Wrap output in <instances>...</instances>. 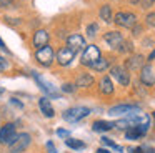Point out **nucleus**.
<instances>
[{
	"instance_id": "1",
	"label": "nucleus",
	"mask_w": 155,
	"mask_h": 153,
	"mask_svg": "<svg viewBox=\"0 0 155 153\" xmlns=\"http://www.w3.org/2000/svg\"><path fill=\"white\" fill-rule=\"evenodd\" d=\"M35 60L40 63L42 67H50L55 60V52L50 45H45L35 52Z\"/></svg>"
},
{
	"instance_id": "2",
	"label": "nucleus",
	"mask_w": 155,
	"mask_h": 153,
	"mask_svg": "<svg viewBox=\"0 0 155 153\" xmlns=\"http://www.w3.org/2000/svg\"><path fill=\"white\" fill-rule=\"evenodd\" d=\"M100 57H102L100 55V48H98L97 45H87L84 48L80 62H82V65H85V67H92Z\"/></svg>"
},
{
	"instance_id": "3",
	"label": "nucleus",
	"mask_w": 155,
	"mask_h": 153,
	"mask_svg": "<svg viewBox=\"0 0 155 153\" xmlns=\"http://www.w3.org/2000/svg\"><path fill=\"white\" fill-rule=\"evenodd\" d=\"M88 113H90V108H87V106H74V108H68L64 113V120L65 122H70V123H75L78 120L85 118Z\"/></svg>"
},
{
	"instance_id": "4",
	"label": "nucleus",
	"mask_w": 155,
	"mask_h": 153,
	"mask_svg": "<svg viewBox=\"0 0 155 153\" xmlns=\"http://www.w3.org/2000/svg\"><path fill=\"white\" fill-rule=\"evenodd\" d=\"M30 142H32V138H30L28 133H18L17 138L8 145V146H10V153H22V151H25V148H28Z\"/></svg>"
},
{
	"instance_id": "5",
	"label": "nucleus",
	"mask_w": 155,
	"mask_h": 153,
	"mask_svg": "<svg viewBox=\"0 0 155 153\" xmlns=\"http://www.w3.org/2000/svg\"><path fill=\"white\" fill-rule=\"evenodd\" d=\"M114 22L118 27H124V28H132V27L137 23V15L132 12H118L114 17Z\"/></svg>"
},
{
	"instance_id": "6",
	"label": "nucleus",
	"mask_w": 155,
	"mask_h": 153,
	"mask_svg": "<svg viewBox=\"0 0 155 153\" xmlns=\"http://www.w3.org/2000/svg\"><path fill=\"white\" fill-rule=\"evenodd\" d=\"M18 133L15 132V125L14 123H7L0 128V143L2 145H10L15 138H17Z\"/></svg>"
},
{
	"instance_id": "7",
	"label": "nucleus",
	"mask_w": 155,
	"mask_h": 153,
	"mask_svg": "<svg viewBox=\"0 0 155 153\" xmlns=\"http://www.w3.org/2000/svg\"><path fill=\"white\" fill-rule=\"evenodd\" d=\"M74 57H75V50H72L70 47H62L57 53V63L60 67H67L72 63Z\"/></svg>"
},
{
	"instance_id": "8",
	"label": "nucleus",
	"mask_w": 155,
	"mask_h": 153,
	"mask_svg": "<svg viewBox=\"0 0 155 153\" xmlns=\"http://www.w3.org/2000/svg\"><path fill=\"white\" fill-rule=\"evenodd\" d=\"M110 73H112V76H114V78L120 83V85L127 86L128 83H130V75H128V72L124 68V67H118V65L117 67H112Z\"/></svg>"
},
{
	"instance_id": "9",
	"label": "nucleus",
	"mask_w": 155,
	"mask_h": 153,
	"mask_svg": "<svg viewBox=\"0 0 155 153\" xmlns=\"http://www.w3.org/2000/svg\"><path fill=\"white\" fill-rule=\"evenodd\" d=\"M104 40L110 45V48H115V50H118L120 48V45L124 43V37H122V33L120 32H107L104 35Z\"/></svg>"
},
{
	"instance_id": "10",
	"label": "nucleus",
	"mask_w": 155,
	"mask_h": 153,
	"mask_svg": "<svg viewBox=\"0 0 155 153\" xmlns=\"http://www.w3.org/2000/svg\"><path fill=\"white\" fill-rule=\"evenodd\" d=\"M140 80H142V83H145L147 86L155 85V73H153V70H152L150 65H143L140 68Z\"/></svg>"
},
{
	"instance_id": "11",
	"label": "nucleus",
	"mask_w": 155,
	"mask_h": 153,
	"mask_svg": "<svg viewBox=\"0 0 155 153\" xmlns=\"http://www.w3.org/2000/svg\"><path fill=\"white\" fill-rule=\"evenodd\" d=\"M32 43H34L35 48H42V47H45L48 43V32L47 30H37V32L34 33V37H32Z\"/></svg>"
},
{
	"instance_id": "12",
	"label": "nucleus",
	"mask_w": 155,
	"mask_h": 153,
	"mask_svg": "<svg viewBox=\"0 0 155 153\" xmlns=\"http://www.w3.org/2000/svg\"><path fill=\"white\" fill-rule=\"evenodd\" d=\"M134 112H138V106L135 105H117V106H112L108 110L110 115H130Z\"/></svg>"
},
{
	"instance_id": "13",
	"label": "nucleus",
	"mask_w": 155,
	"mask_h": 153,
	"mask_svg": "<svg viewBox=\"0 0 155 153\" xmlns=\"http://www.w3.org/2000/svg\"><path fill=\"white\" fill-rule=\"evenodd\" d=\"M34 76H35V80H37V83L40 85V88L44 90V92L47 93L48 96H52V98H58V96H60V93L57 92V88H55L54 85H50V83H47L44 78H40V76H37V75H34Z\"/></svg>"
},
{
	"instance_id": "14",
	"label": "nucleus",
	"mask_w": 155,
	"mask_h": 153,
	"mask_svg": "<svg viewBox=\"0 0 155 153\" xmlns=\"http://www.w3.org/2000/svg\"><path fill=\"white\" fill-rule=\"evenodd\" d=\"M67 47H70L72 50H80L85 47V38L80 35V33H74V35H70L67 38Z\"/></svg>"
},
{
	"instance_id": "15",
	"label": "nucleus",
	"mask_w": 155,
	"mask_h": 153,
	"mask_svg": "<svg viewBox=\"0 0 155 153\" xmlns=\"http://www.w3.org/2000/svg\"><path fill=\"white\" fill-rule=\"evenodd\" d=\"M38 106H40V112L44 113V116H47V118H52V116L55 115L54 106H52V103L48 102V98H45V96L38 100Z\"/></svg>"
},
{
	"instance_id": "16",
	"label": "nucleus",
	"mask_w": 155,
	"mask_h": 153,
	"mask_svg": "<svg viewBox=\"0 0 155 153\" xmlns=\"http://www.w3.org/2000/svg\"><path fill=\"white\" fill-rule=\"evenodd\" d=\"M143 63H145V60L142 55H134L127 60V68L128 70H140L143 67Z\"/></svg>"
},
{
	"instance_id": "17",
	"label": "nucleus",
	"mask_w": 155,
	"mask_h": 153,
	"mask_svg": "<svg viewBox=\"0 0 155 153\" xmlns=\"http://www.w3.org/2000/svg\"><path fill=\"white\" fill-rule=\"evenodd\" d=\"M75 85L80 86V88L92 86V85H94V76H92L90 73H80V75L77 76V83H75Z\"/></svg>"
},
{
	"instance_id": "18",
	"label": "nucleus",
	"mask_w": 155,
	"mask_h": 153,
	"mask_svg": "<svg viewBox=\"0 0 155 153\" xmlns=\"http://www.w3.org/2000/svg\"><path fill=\"white\" fill-rule=\"evenodd\" d=\"M98 88H100V93H104V95L114 93V85H112L110 76H104V78L100 80V83H98Z\"/></svg>"
},
{
	"instance_id": "19",
	"label": "nucleus",
	"mask_w": 155,
	"mask_h": 153,
	"mask_svg": "<svg viewBox=\"0 0 155 153\" xmlns=\"http://www.w3.org/2000/svg\"><path fill=\"white\" fill-rule=\"evenodd\" d=\"M114 123L112 122H105V120H98V122L94 123V130L95 132H108V130L114 128Z\"/></svg>"
},
{
	"instance_id": "20",
	"label": "nucleus",
	"mask_w": 155,
	"mask_h": 153,
	"mask_svg": "<svg viewBox=\"0 0 155 153\" xmlns=\"http://www.w3.org/2000/svg\"><path fill=\"white\" fill-rule=\"evenodd\" d=\"M90 68L95 70V72H105V70L108 68V60L107 58H102V57H100V58H98L97 62L90 67Z\"/></svg>"
},
{
	"instance_id": "21",
	"label": "nucleus",
	"mask_w": 155,
	"mask_h": 153,
	"mask_svg": "<svg viewBox=\"0 0 155 153\" xmlns=\"http://www.w3.org/2000/svg\"><path fill=\"white\" fill-rule=\"evenodd\" d=\"M65 145H67L68 148H72V150H82V148H85V143L80 142V140H75V138H67V140H65Z\"/></svg>"
},
{
	"instance_id": "22",
	"label": "nucleus",
	"mask_w": 155,
	"mask_h": 153,
	"mask_svg": "<svg viewBox=\"0 0 155 153\" xmlns=\"http://www.w3.org/2000/svg\"><path fill=\"white\" fill-rule=\"evenodd\" d=\"M100 18L104 20V22H112V8H110V5H104L100 8Z\"/></svg>"
},
{
	"instance_id": "23",
	"label": "nucleus",
	"mask_w": 155,
	"mask_h": 153,
	"mask_svg": "<svg viewBox=\"0 0 155 153\" xmlns=\"http://www.w3.org/2000/svg\"><path fill=\"white\" fill-rule=\"evenodd\" d=\"M102 143H104V145H107V146H110V148H114V150H117V151H122V146L115 145L110 138H102Z\"/></svg>"
},
{
	"instance_id": "24",
	"label": "nucleus",
	"mask_w": 155,
	"mask_h": 153,
	"mask_svg": "<svg viewBox=\"0 0 155 153\" xmlns=\"http://www.w3.org/2000/svg\"><path fill=\"white\" fill-rule=\"evenodd\" d=\"M97 30H98L97 23H90V25L87 27V35L88 37H95V35H97Z\"/></svg>"
},
{
	"instance_id": "25",
	"label": "nucleus",
	"mask_w": 155,
	"mask_h": 153,
	"mask_svg": "<svg viewBox=\"0 0 155 153\" xmlns=\"http://www.w3.org/2000/svg\"><path fill=\"white\" fill-rule=\"evenodd\" d=\"M147 25L155 27V12H152V13H148V15H147Z\"/></svg>"
},
{
	"instance_id": "26",
	"label": "nucleus",
	"mask_w": 155,
	"mask_h": 153,
	"mask_svg": "<svg viewBox=\"0 0 155 153\" xmlns=\"http://www.w3.org/2000/svg\"><path fill=\"white\" fill-rule=\"evenodd\" d=\"M62 90H64V92H67V93H74L75 92V86L72 85V83H65V85L62 86Z\"/></svg>"
},
{
	"instance_id": "27",
	"label": "nucleus",
	"mask_w": 155,
	"mask_h": 153,
	"mask_svg": "<svg viewBox=\"0 0 155 153\" xmlns=\"http://www.w3.org/2000/svg\"><path fill=\"white\" fill-rule=\"evenodd\" d=\"M155 0H140V5L143 7V8H148V7H152V3H153Z\"/></svg>"
},
{
	"instance_id": "28",
	"label": "nucleus",
	"mask_w": 155,
	"mask_h": 153,
	"mask_svg": "<svg viewBox=\"0 0 155 153\" xmlns=\"http://www.w3.org/2000/svg\"><path fill=\"white\" fill-rule=\"evenodd\" d=\"M8 67V62L4 58V57H0V70H5Z\"/></svg>"
},
{
	"instance_id": "29",
	"label": "nucleus",
	"mask_w": 155,
	"mask_h": 153,
	"mask_svg": "<svg viewBox=\"0 0 155 153\" xmlns=\"http://www.w3.org/2000/svg\"><path fill=\"white\" fill-rule=\"evenodd\" d=\"M57 135L58 136H62V138H67L70 133H68V130H57Z\"/></svg>"
},
{
	"instance_id": "30",
	"label": "nucleus",
	"mask_w": 155,
	"mask_h": 153,
	"mask_svg": "<svg viewBox=\"0 0 155 153\" xmlns=\"http://www.w3.org/2000/svg\"><path fill=\"white\" fill-rule=\"evenodd\" d=\"M0 5L7 8V7H12V0H0Z\"/></svg>"
},
{
	"instance_id": "31",
	"label": "nucleus",
	"mask_w": 155,
	"mask_h": 153,
	"mask_svg": "<svg viewBox=\"0 0 155 153\" xmlns=\"http://www.w3.org/2000/svg\"><path fill=\"white\" fill-rule=\"evenodd\" d=\"M10 103H14L15 106H18V108H24V103H20L17 98H10Z\"/></svg>"
},
{
	"instance_id": "32",
	"label": "nucleus",
	"mask_w": 155,
	"mask_h": 153,
	"mask_svg": "<svg viewBox=\"0 0 155 153\" xmlns=\"http://www.w3.org/2000/svg\"><path fill=\"white\" fill-rule=\"evenodd\" d=\"M47 148H48V151H50V153H57V150H55V146L52 145V142L47 143Z\"/></svg>"
},
{
	"instance_id": "33",
	"label": "nucleus",
	"mask_w": 155,
	"mask_h": 153,
	"mask_svg": "<svg viewBox=\"0 0 155 153\" xmlns=\"http://www.w3.org/2000/svg\"><path fill=\"white\" fill-rule=\"evenodd\" d=\"M0 48L4 50V52H8V48H7V45H5V43H4V40H2V38H0Z\"/></svg>"
},
{
	"instance_id": "34",
	"label": "nucleus",
	"mask_w": 155,
	"mask_h": 153,
	"mask_svg": "<svg viewBox=\"0 0 155 153\" xmlns=\"http://www.w3.org/2000/svg\"><path fill=\"white\" fill-rule=\"evenodd\" d=\"M97 153H110V151H108L107 148H98V150H97Z\"/></svg>"
},
{
	"instance_id": "35",
	"label": "nucleus",
	"mask_w": 155,
	"mask_h": 153,
	"mask_svg": "<svg viewBox=\"0 0 155 153\" xmlns=\"http://www.w3.org/2000/svg\"><path fill=\"white\" fill-rule=\"evenodd\" d=\"M153 58H155V52H152L150 57H148V60H153Z\"/></svg>"
},
{
	"instance_id": "36",
	"label": "nucleus",
	"mask_w": 155,
	"mask_h": 153,
	"mask_svg": "<svg viewBox=\"0 0 155 153\" xmlns=\"http://www.w3.org/2000/svg\"><path fill=\"white\" fill-rule=\"evenodd\" d=\"M4 92H5V90H4V86H0V95H4Z\"/></svg>"
},
{
	"instance_id": "37",
	"label": "nucleus",
	"mask_w": 155,
	"mask_h": 153,
	"mask_svg": "<svg viewBox=\"0 0 155 153\" xmlns=\"http://www.w3.org/2000/svg\"><path fill=\"white\" fill-rule=\"evenodd\" d=\"M132 3H140V0H130Z\"/></svg>"
}]
</instances>
